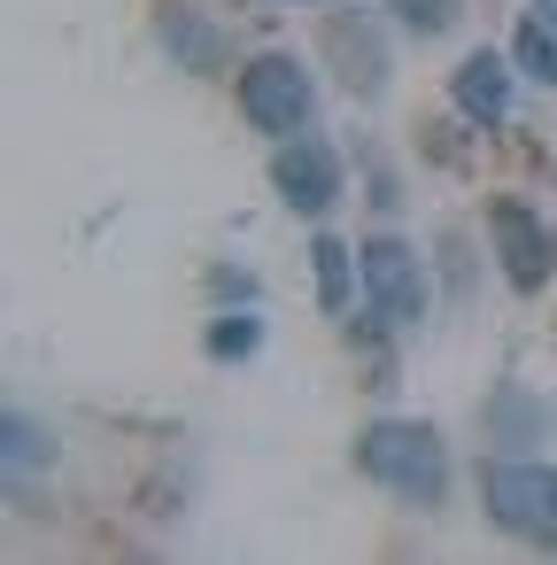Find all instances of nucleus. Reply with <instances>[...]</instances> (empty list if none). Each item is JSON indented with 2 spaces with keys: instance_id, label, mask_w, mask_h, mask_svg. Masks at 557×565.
Returning <instances> with one entry per match:
<instances>
[{
  "instance_id": "nucleus-1",
  "label": "nucleus",
  "mask_w": 557,
  "mask_h": 565,
  "mask_svg": "<svg viewBox=\"0 0 557 565\" xmlns=\"http://www.w3.org/2000/svg\"><path fill=\"white\" fill-rule=\"evenodd\" d=\"M356 465L379 488H395L403 503H441L449 495V449H441V434L426 418H379V426H364Z\"/></svg>"
},
{
  "instance_id": "nucleus-2",
  "label": "nucleus",
  "mask_w": 557,
  "mask_h": 565,
  "mask_svg": "<svg viewBox=\"0 0 557 565\" xmlns=\"http://www.w3.org/2000/svg\"><path fill=\"white\" fill-rule=\"evenodd\" d=\"M488 488V519L503 534H526L542 550H557V465H534V457H495L480 472Z\"/></svg>"
},
{
  "instance_id": "nucleus-3",
  "label": "nucleus",
  "mask_w": 557,
  "mask_h": 565,
  "mask_svg": "<svg viewBox=\"0 0 557 565\" xmlns=\"http://www.w3.org/2000/svg\"><path fill=\"white\" fill-rule=\"evenodd\" d=\"M310 109H318V86H310V71H302L294 55H256V63L240 71V117H248L256 132L287 140V132L310 125Z\"/></svg>"
},
{
  "instance_id": "nucleus-4",
  "label": "nucleus",
  "mask_w": 557,
  "mask_h": 565,
  "mask_svg": "<svg viewBox=\"0 0 557 565\" xmlns=\"http://www.w3.org/2000/svg\"><path fill=\"white\" fill-rule=\"evenodd\" d=\"M356 279H364L379 326H418L426 318V271H418V248L410 241H395V233L364 241L356 248Z\"/></svg>"
},
{
  "instance_id": "nucleus-5",
  "label": "nucleus",
  "mask_w": 557,
  "mask_h": 565,
  "mask_svg": "<svg viewBox=\"0 0 557 565\" xmlns=\"http://www.w3.org/2000/svg\"><path fill=\"white\" fill-rule=\"evenodd\" d=\"M488 233H495V256H503V271H511L518 295L549 287V271H557V233H549L526 202H488Z\"/></svg>"
},
{
  "instance_id": "nucleus-6",
  "label": "nucleus",
  "mask_w": 557,
  "mask_h": 565,
  "mask_svg": "<svg viewBox=\"0 0 557 565\" xmlns=\"http://www.w3.org/2000/svg\"><path fill=\"white\" fill-rule=\"evenodd\" d=\"M271 186H279V202H287V210L325 217V210L341 202V156H333L325 140H287V148H279V163H271Z\"/></svg>"
},
{
  "instance_id": "nucleus-7",
  "label": "nucleus",
  "mask_w": 557,
  "mask_h": 565,
  "mask_svg": "<svg viewBox=\"0 0 557 565\" xmlns=\"http://www.w3.org/2000/svg\"><path fill=\"white\" fill-rule=\"evenodd\" d=\"M449 102H457L472 125H503V117H511V63H503V55H488V47H480V55H464V63H457V78H449Z\"/></svg>"
},
{
  "instance_id": "nucleus-8",
  "label": "nucleus",
  "mask_w": 557,
  "mask_h": 565,
  "mask_svg": "<svg viewBox=\"0 0 557 565\" xmlns=\"http://www.w3.org/2000/svg\"><path fill=\"white\" fill-rule=\"evenodd\" d=\"M310 264H318V310H325V318H341V310H349V241L318 233Z\"/></svg>"
},
{
  "instance_id": "nucleus-9",
  "label": "nucleus",
  "mask_w": 557,
  "mask_h": 565,
  "mask_svg": "<svg viewBox=\"0 0 557 565\" xmlns=\"http://www.w3.org/2000/svg\"><path fill=\"white\" fill-rule=\"evenodd\" d=\"M511 63H518L534 86H557V32H549L542 17H526V24H518V40H511Z\"/></svg>"
},
{
  "instance_id": "nucleus-10",
  "label": "nucleus",
  "mask_w": 557,
  "mask_h": 565,
  "mask_svg": "<svg viewBox=\"0 0 557 565\" xmlns=\"http://www.w3.org/2000/svg\"><path fill=\"white\" fill-rule=\"evenodd\" d=\"M47 457H55V434H47V426H32L24 411H9V472L24 480V472H32V465H47Z\"/></svg>"
},
{
  "instance_id": "nucleus-11",
  "label": "nucleus",
  "mask_w": 557,
  "mask_h": 565,
  "mask_svg": "<svg viewBox=\"0 0 557 565\" xmlns=\"http://www.w3.org/2000/svg\"><path fill=\"white\" fill-rule=\"evenodd\" d=\"M163 47H171L186 71H210V63H217V40H210L194 17H163Z\"/></svg>"
},
{
  "instance_id": "nucleus-12",
  "label": "nucleus",
  "mask_w": 557,
  "mask_h": 565,
  "mask_svg": "<svg viewBox=\"0 0 557 565\" xmlns=\"http://www.w3.org/2000/svg\"><path fill=\"white\" fill-rule=\"evenodd\" d=\"M256 341H264V318H248V310L210 326V356H256Z\"/></svg>"
},
{
  "instance_id": "nucleus-13",
  "label": "nucleus",
  "mask_w": 557,
  "mask_h": 565,
  "mask_svg": "<svg viewBox=\"0 0 557 565\" xmlns=\"http://www.w3.org/2000/svg\"><path fill=\"white\" fill-rule=\"evenodd\" d=\"M387 9H395L410 32H441V24L457 17V0H387Z\"/></svg>"
},
{
  "instance_id": "nucleus-14",
  "label": "nucleus",
  "mask_w": 557,
  "mask_h": 565,
  "mask_svg": "<svg viewBox=\"0 0 557 565\" xmlns=\"http://www.w3.org/2000/svg\"><path fill=\"white\" fill-rule=\"evenodd\" d=\"M542 9H549V24H557V0H542Z\"/></svg>"
}]
</instances>
